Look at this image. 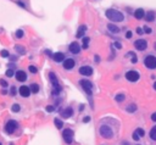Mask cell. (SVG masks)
Returning <instances> with one entry per match:
<instances>
[{
  "instance_id": "6da1fadb",
  "label": "cell",
  "mask_w": 156,
  "mask_h": 145,
  "mask_svg": "<svg viewBox=\"0 0 156 145\" xmlns=\"http://www.w3.org/2000/svg\"><path fill=\"white\" fill-rule=\"evenodd\" d=\"M105 15H106V17L109 18V20H111V21H114V22H122L124 20L123 14L120 12V11H117V10H114V9L106 10Z\"/></svg>"
},
{
  "instance_id": "7a4b0ae2",
  "label": "cell",
  "mask_w": 156,
  "mask_h": 145,
  "mask_svg": "<svg viewBox=\"0 0 156 145\" xmlns=\"http://www.w3.org/2000/svg\"><path fill=\"white\" fill-rule=\"evenodd\" d=\"M49 78H50V82L53 83V87H54V94H59L61 92V87L59 84V82H57V78L55 76L54 72H50L49 73Z\"/></svg>"
},
{
  "instance_id": "3957f363",
  "label": "cell",
  "mask_w": 156,
  "mask_h": 145,
  "mask_svg": "<svg viewBox=\"0 0 156 145\" xmlns=\"http://www.w3.org/2000/svg\"><path fill=\"white\" fill-rule=\"evenodd\" d=\"M100 134H101L103 138L110 139L114 137V132H112L111 127H109V126H101L100 127Z\"/></svg>"
},
{
  "instance_id": "277c9868",
  "label": "cell",
  "mask_w": 156,
  "mask_h": 145,
  "mask_svg": "<svg viewBox=\"0 0 156 145\" xmlns=\"http://www.w3.org/2000/svg\"><path fill=\"white\" fill-rule=\"evenodd\" d=\"M17 122L14 120H10L7 121L6 124H5V131H6V133H9V134H12L15 131H16V128H17Z\"/></svg>"
},
{
  "instance_id": "5b68a950",
  "label": "cell",
  "mask_w": 156,
  "mask_h": 145,
  "mask_svg": "<svg viewBox=\"0 0 156 145\" xmlns=\"http://www.w3.org/2000/svg\"><path fill=\"white\" fill-rule=\"evenodd\" d=\"M144 65H145L148 68H156V57L153 56V55H149V56L145 57V60H144Z\"/></svg>"
},
{
  "instance_id": "8992f818",
  "label": "cell",
  "mask_w": 156,
  "mask_h": 145,
  "mask_svg": "<svg viewBox=\"0 0 156 145\" xmlns=\"http://www.w3.org/2000/svg\"><path fill=\"white\" fill-rule=\"evenodd\" d=\"M62 137H64V140L66 144H72V142H73V132L71 129H65L64 133H62Z\"/></svg>"
},
{
  "instance_id": "52a82bcc",
  "label": "cell",
  "mask_w": 156,
  "mask_h": 145,
  "mask_svg": "<svg viewBox=\"0 0 156 145\" xmlns=\"http://www.w3.org/2000/svg\"><path fill=\"white\" fill-rule=\"evenodd\" d=\"M81 85L82 88L84 89V92L88 94V95H92V83L87 79H82L81 81Z\"/></svg>"
},
{
  "instance_id": "ba28073f",
  "label": "cell",
  "mask_w": 156,
  "mask_h": 145,
  "mask_svg": "<svg viewBox=\"0 0 156 145\" xmlns=\"http://www.w3.org/2000/svg\"><path fill=\"white\" fill-rule=\"evenodd\" d=\"M126 78L129 82H137L139 79V73L135 71H129L126 73Z\"/></svg>"
},
{
  "instance_id": "9c48e42d",
  "label": "cell",
  "mask_w": 156,
  "mask_h": 145,
  "mask_svg": "<svg viewBox=\"0 0 156 145\" xmlns=\"http://www.w3.org/2000/svg\"><path fill=\"white\" fill-rule=\"evenodd\" d=\"M146 45H148V43H146V40H144V39H139V40H137V42L134 43L135 49L140 50V51L145 50L146 49Z\"/></svg>"
},
{
  "instance_id": "30bf717a",
  "label": "cell",
  "mask_w": 156,
  "mask_h": 145,
  "mask_svg": "<svg viewBox=\"0 0 156 145\" xmlns=\"http://www.w3.org/2000/svg\"><path fill=\"white\" fill-rule=\"evenodd\" d=\"M79 73L82 74V76H92L93 73V68L90 67V66H83V67L79 68Z\"/></svg>"
},
{
  "instance_id": "8fae6325",
  "label": "cell",
  "mask_w": 156,
  "mask_h": 145,
  "mask_svg": "<svg viewBox=\"0 0 156 145\" xmlns=\"http://www.w3.org/2000/svg\"><path fill=\"white\" fill-rule=\"evenodd\" d=\"M18 92H20L21 96H23V98H28L29 94H31V89H29V87L22 85V87H20V89H18Z\"/></svg>"
},
{
  "instance_id": "7c38bea8",
  "label": "cell",
  "mask_w": 156,
  "mask_h": 145,
  "mask_svg": "<svg viewBox=\"0 0 156 145\" xmlns=\"http://www.w3.org/2000/svg\"><path fill=\"white\" fill-rule=\"evenodd\" d=\"M70 51H71L72 54H78L79 51H81V46H79V44H78L77 42H73L70 44Z\"/></svg>"
},
{
  "instance_id": "4fadbf2b",
  "label": "cell",
  "mask_w": 156,
  "mask_h": 145,
  "mask_svg": "<svg viewBox=\"0 0 156 145\" xmlns=\"http://www.w3.org/2000/svg\"><path fill=\"white\" fill-rule=\"evenodd\" d=\"M15 76H16V79L18 82H25L27 79V74H26L25 71H17Z\"/></svg>"
},
{
  "instance_id": "5bb4252c",
  "label": "cell",
  "mask_w": 156,
  "mask_h": 145,
  "mask_svg": "<svg viewBox=\"0 0 156 145\" xmlns=\"http://www.w3.org/2000/svg\"><path fill=\"white\" fill-rule=\"evenodd\" d=\"M72 115H73L72 107H66V109L61 112V116L64 117V118H70V117H72Z\"/></svg>"
},
{
  "instance_id": "9a60e30c",
  "label": "cell",
  "mask_w": 156,
  "mask_h": 145,
  "mask_svg": "<svg viewBox=\"0 0 156 145\" xmlns=\"http://www.w3.org/2000/svg\"><path fill=\"white\" fill-rule=\"evenodd\" d=\"M64 67L66 70H71V68L75 67V61L72 60V59H66L64 60Z\"/></svg>"
},
{
  "instance_id": "2e32d148",
  "label": "cell",
  "mask_w": 156,
  "mask_h": 145,
  "mask_svg": "<svg viewBox=\"0 0 156 145\" xmlns=\"http://www.w3.org/2000/svg\"><path fill=\"white\" fill-rule=\"evenodd\" d=\"M65 59V55L62 53H55L53 55V60L55 61V62H62Z\"/></svg>"
},
{
  "instance_id": "e0dca14e",
  "label": "cell",
  "mask_w": 156,
  "mask_h": 145,
  "mask_svg": "<svg viewBox=\"0 0 156 145\" xmlns=\"http://www.w3.org/2000/svg\"><path fill=\"white\" fill-rule=\"evenodd\" d=\"M144 17L146 18V21L153 22L155 20V14H154L153 11H149V12H146V15H144Z\"/></svg>"
},
{
  "instance_id": "ac0fdd59",
  "label": "cell",
  "mask_w": 156,
  "mask_h": 145,
  "mask_svg": "<svg viewBox=\"0 0 156 145\" xmlns=\"http://www.w3.org/2000/svg\"><path fill=\"white\" fill-rule=\"evenodd\" d=\"M144 15H145V12H144V10H143V9H138V10L134 12L135 18H138V20H140V18L144 17Z\"/></svg>"
},
{
  "instance_id": "d6986e66",
  "label": "cell",
  "mask_w": 156,
  "mask_h": 145,
  "mask_svg": "<svg viewBox=\"0 0 156 145\" xmlns=\"http://www.w3.org/2000/svg\"><path fill=\"white\" fill-rule=\"evenodd\" d=\"M107 29H109L111 33H118L120 32V28L115 25H107Z\"/></svg>"
},
{
  "instance_id": "ffe728a7",
  "label": "cell",
  "mask_w": 156,
  "mask_h": 145,
  "mask_svg": "<svg viewBox=\"0 0 156 145\" xmlns=\"http://www.w3.org/2000/svg\"><path fill=\"white\" fill-rule=\"evenodd\" d=\"M29 89H31V92L32 93H38L39 92V85L37 84V83H33V84H31V87H29Z\"/></svg>"
},
{
  "instance_id": "44dd1931",
  "label": "cell",
  "mask_w": 156,
  "mask_h": 145,
  "mask_svg": "<svg viewBox=\"0 0 156 145\" xmlns=\"http://www.w3.org/2000/svg\"><path fill=\"white\" fill-rule=\"evenodd\" d=\"M84 32H85V26H81V27H79V31H78L77 34H76V37H77V38H81Z\"/></svg>"
},
{
  "instance_id": "7402d4cb",
  "label": "cell",
  "mask_w": 156,
  "mask_h": 145,
  "mask_svg": "<svg viewBox=\"0 0 156 145\" xmlns=\"http://www.w3.org/2000/svg\"><path fill=\"white\" fill-rule=\"evenodd\" d=\"M15 49H16V51H17L18 54H21V55H23V54L26 53L25 48H23L22 45H16V46H15Z\"/></svg>"
},
{
  "instance_id": "603a6c76",
  "label": "cell",
  "mask_w": 156,
  "mask_h": 145,
  "mask_svg": "<svg viewBox=\"0 0 156 145\" xmlns=\"http://www.w3.org/2000/svg\"><path fill=\"white\" fill-rule=\"evenodd\" d=\"M54 122H55V126H56V128H59V129H61V128L64 127L62 121H60L59 118H55V120H54Z\"/></svg>"
},
{
  "instance_id": "cb8c5ba5",
  "label": "cell",
  "mask_w": 156,
  "mask_h": 145,
  "mask_svg": "<svg viewBox=\"0 0 156 145\" xmlns=\"http://www.w3.org/2000/svg\"><path fill=\"white\" fill-rule=\"evenodd\" d=\"M88 44H89V38L88 37H84V38H83V49H87V48H88Z\"/></svg>"
},
{
  "instance_id": "d4e9b609",
  "label": "cell",
  "mask_w": 156,
  "mask_h": 145,
  "mask_svg": "<svg viewBox=\"0 0 156 145\" xmlns=\"http://www.w3.org/2000/svg\"><path fill=\"white\" fill-rule=\"evenodd\" d=\"M12 111H14V112H18V111H20V110H21V106H20V105H18V104H14V105H12Z\"/></svg>"
},
{
  "instance_id": "484cf974",
  "label": "cell",
  "mask_w": 156,
  "mask_h": 145,
  "mask_svg": "<svg viewBox=\"0 0 156 145\" xmlns=\"http://www.w3.org/2000/svg\"><path fill=\"white\" fill-rule=\"evenodd\" d=\"M150 137H151V139H153V140H156V131L154 129V128L150 131Z\"/></svg>"
},
{
  "instance_id": "4316f807",
  "label": "cell",
  "mask_w": 156,
  "mask_h": 145,
  "mask_svg": "<svg viewBox=\"0 0 156 145\" xmlns=\"http://www.w3.org/2000/svg\"><path fill=\"white\" fill-rule=\"evenodd\" d=\"M123 100H124V95H123V94H118V95L116 96V101H118V103L123 101Z\"/></svg>"
},
{
  "instance_id": "83f0119b",
  "label": "cell",
  "mask_w": 156,
  "mask_h": 145,
  "mask_svg": "<svg viewBox=\"0 0 156 145\" xmlns=\"http://www.w3.org/2000/svg\"><path fill=\"white\" fill-rule=\"evenodd\" d=\"M135 110H137L135 105H129V106L127 107V111H128V112H134Z\"/></svg>"
},
{
  "instance_id": "f1b7e54d",
  "label": "cell",
  "mask_w": 156,
  "mask_h": 145,
  "mask_svg": "<svg viewBox=\"0 0 156 145\" xmlns=\"http://www.w3.org/2000/svg\"><path fill=\"white\" fill-rule=\"evenodd\" d=\"M135 133H137V134H138L139 137H143V135L145 134V133H144V131H143L142 128H138V129H137V131H135Z\"/></svg>"
},
{
  "instance_id": "f546056e",
  "label": "cell",
  "mask_w": 156,
  "mask_h": 145,
  "mask_svg": "<svg viewBox=\"0 0 156 145\" xmlns=\"http://www.w3.org/2000/svg\"><path fill=\"white\" fill-rule=\"evenodd\" d=\"M16 37H17V38H22V37H23V31H22V29H18L17 32H16Z\"/></svg>"
},
{
  "instance_id": "4dcf8cb0",
  "label": "cell",
  "mask_w": 156,
  "mask_h": 145,
  "mask_svg": "<svg viewBox=\"0 0 156 145\" xmlns=\"http://www.w3.org/2000/svg\"><path fill=\"white\" fill-rule=\"evenodd\" d=\"M14 74H15V72H14V70H11V68L6 71V76H7V77H12Z\"/></svg>"
},
{
  "instance_id": "1f68e13d",
  "label": "cell",
  "mask_w": 156,
  "mask_h": 145,
  "mask_svg": "<svg viewBox=\"0 0 156 145\" xmlns=\"http://www.w3.org/2000/svg\"><path fill=\"white\" fill-rule=\"evenodd\" d=\"M0 85L3 87V88H6L7 87V82L5 79H0Z\"/></svg>"
},
{
  "instance_id": "d6a6232c",
  "label": "cell",
  "mask_w": 156,
  "mask_h": 145,
  "mask_svg": "<svg viewBox=\"0 0 156 145\" xmlns=\"http://www.w3.org/2000/svg\"><path fill=\"white\" fill-rule=\"evenodd\" d=\"M29 71L32 72V73H37V72H38V70H37L36 66H29Z\"/></svg>"
},
{
  "instance_id": "836d02e7",
  "label": "cell",
  "mask_w": 156,
  "mask_h": 145,
  "mask_svg": "<svg viewBox=\"0 0 156 145\" xmlns=\"http://www.w3.org/2000/svg\"><path fill=\"white\" fill-rule=\"evenodd\" d=\"M11 95H12V96H15V95H16V87H11Z\"/></svg>"
},
{
  "instance_id": "e575fe53",
  "label": "cell",
  "mask_w": 156,
  "mask_h": 145,
  "mask_svg": "<svg viewBox=\"0 0 156 145\" xmlns=\"http://www.w3.org/2000/svg\"><path fill=\"white\" fill-rule=\"evenodd\" d=\"M1 56L3 57L9 56V51H7V50H3V51H1Z\"/></svg>"
},
{
  "instance_id": "d590c367",
  "label": "cell",
  "mask_w": 156,
  "mask_h": 145,
  "mask_svg": "<svg viewBox=\"0 0 156 145\" xmlns=\"http://www.w3.org/2000/svg\"><path fill=\"white\" fill-rule=\"evenodd\" d=\"M46 111H48V112H53V111H54V106L48 105V106H46Z\"/></svg>"
},
{
  "instance_id": "8d00e7d4",
  "label": "cell",
  "mask_w": 156,
  "mask_h": 145,
  "mask_svg": "<svg viewBox=\"0 0 156 145\" xmlns=\"http://www.w3.org/2000/svg\"><path fill=\"white\" fill-rule=\"evenodd\" d=\"M114 46L116 48V49H121V48H122V45H121V43H117V42L114 44Z\"/></svg>"
},
{
  "instance_id": "74e56055",
  "label": "cell",
  "mask_w": 156,
  "mask_h": 145,
  "mask_svg": "<svg viewBox=\"0 0 156 145\" xmlns=\"http://www.w3.org/2000/svg\"><path fill=\"white\" fill-rule=\"evenodd\" d=\"M144 32L145 33H151V28H150V27H144Z\"/></svg>"
},
{
  "instance_id": "f35d334b",
  "label": "cell",
  "mask_w": 156,
  "mask_h": 145,
  "mask_svg": "<svg viewBox=\"0 0 156 145\" xmlns=\"http://www.w3.org/2000/svg\"><path fill=\"white\" fill-rule=\"evenodd\" d=\"M89 121H90V117H89V116H87V117L83 118V122H84V123H87V122H89Z\"/></svg>"
},
{
  "instance_id": "ab89813d",
  "label": "cell",
  "mask_w": 156,
  "mask_h": 145,
  "mask_svg": "<svg viewBox=\"0 0 156 145\" xmlns=\"http://www.w3.org/2000/svg\"><path fill=\"white\" fill-rule=\"evenodd\" d=\"M139 138H140V137H139V135H138V134H137V133H135V132H134V133H133V139H135V140H138Z\"/></svg>"
},
{
  "instance_id": "60d3db41",
  "label": "cell",
  "mask_w": 156,
  "mask_h": 145,
  "mask_svg": "<svg viewBox=\"0 0 156 145\" xmlns=\"http://www.w3.org/2000/svg\"><path fill=\"white\" fill-rule=\"evenodd\" d=\"M137 33H138V34H143V33H144V31H143L142 28H137Z\"/></svg>"
},
{
  "instance_id": "b9f144b4",
  "label": "cell",
  "mask_w": 156,
  "mask_h": 145,
  "mask_svg": "<svg viewBox=\"0 0 156 145\" xmlns=\"http://www.w3.org/2000/svg\"><path fill=\"white\" fill-rule=\"evenodd\" d=\"M132 37V32H129V31H128L127 33H126V38H131Z\"/></svg>"
},
{
  "instance_id": "7bdbcfd3",
  "label": "cell",
  "mask_w": 156,
  "mask_h": 145,
  "mask_svg": "<svg viewBox=\"0 0 156 145\" xmlns=\"http://www.w3.org/2000/svg\"><path fill=\"white\" fill-rule=\"evenodd\" d=\"M151 120H153V121H155V122H156V112L151 115Z\"/></svg>"
},
{
  "instance_id": "ee69618b",
  "label": "cell",
  "mask_w": 156,
  "mask_h": 145,
  "mask_svg": "<svg viewBox=\"0 0 156 145\" xmlns=\"http://www.w3.org/2000/svg\"><path fill=\"white\" fill-rule=\"evenodd\" d=\"M17 4L20 5V6H22V7H26V5H25L23 3H22V1H17Z\"/></svg>"
},
{
  "instance_id": "f6af8a7d",
  "label": "cell",
  "mask_w": 156,
  "mask_h": 145,
  "mask_svg": "<svg viewBox=\"0 0 156 145\" xmlns=\"http://www.w3.org/2000/svg\"><path fill=\"white\" fill-rule=\"evenodd\" d=\"M100 61V57L99 56H95V62H99Z\"/></svg>"
},
{
  "instance_id": "bcb514c9",
  "label": "cell",
  "mask_w": 156,
  "mask_h": 145,
  "mask_svg": "<svg viewBox=\"0 0 156 145\" xmlns=\"http://www.w3.org/2000/svg\"><path fill=\"white\" fill-rule=\"evenodd\" d=\"M154 88H155V89H156V82H155V84H154Z\"/></svg>"
},
{
  "instance_id": "7dc6e473",
  "label": "cell",
  "mask_w": 156,
  "mask_h": 145,
  "mask_svg": "<svg viewBox=\"0 0 156 145\" xmlns=\"http://www.w3.org/2000/svg\"><path fill=\"white\" fill-rule=\"evenodd\" d=\"M154 129H155V131H156V127H154Z\"/></svg>"
},
{
  "instance_id": "c3c4849f",
  "label": "cell",
  "mask_w": 156,
  "mask_h": 145,
  "mask_svg": "<svg viewBox=\"0 0 156 145\" xmlns=\"http://www.w3.org/2000/svg\"><path fill=\"white\" fill-rule=\"evenodd\" d=\"M0 145H1V143H0Z\"/></svg>"
}]
</instances>
